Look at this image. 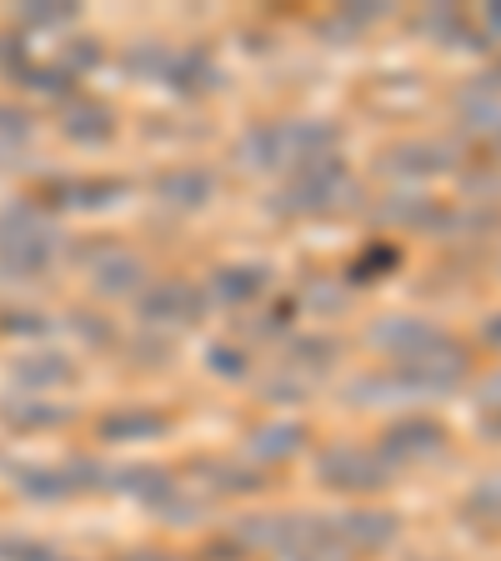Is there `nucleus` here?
Returning <instances> with one entry per match:
<instances>
[{"instance_id":"nucleus-1","label":"nucleus","mask_w":501,"mask_h":561,"mask_svg":"<svg viewBox=\"0 0 501 561\" xmlns=\"http://www.w3.org/2000/svg\"><path fill=\"white\" fill-rule=\"evenodd\" d=\"M337 146V130L327 126H257L246 136L241 151L261 165V171H286V165H316V156Z\"/></svg>"},{"instance_id":"nucleus-2","label":"nucleus","mask_w":501,"mask_h":561,"mask_svg":"<svg viewBox=\"0 0 501 561\" xmlns=\"http://www.w3.org/2000/svg\"><path fill=\"white\" fill-rule=\"evenodd\" d=\"M201 311H206V301H201V291L186 286V280H166V286H156L140 301V316L156 321V327H191V321H201Z\"/></svg>"},{"instance_id":"nucleus-3","label":"nucleus","mask_w":501,"mask_h":561,"mask_svg":"<svg viewBox=\"0 0 501 561\" xmlns=\"http://www.w3.org/2000/svg\"><path fill=\"white\" fill-rule=\"evenodd\" d=\"M321 477H327L331 486H341V491H376L386 481V467H382V456L341 446V451L321 456Z\"/></svg>"},{"instance_id":"nucleus-4","label":"nucleus","mask_w":501,"mask_h":561,"mask_svg":"<svg viewBox=\"0 0 501 561\" xmlns=\"http://www.w3.org/2000/svg\"><path fill=\"white\" fill-rule=\"evenodd\" d=\"M442 442H446V432L436 426V421L407 416V421H397V426L386 432L382 456H391V461H417V456H432Z\"/></svg>"},{"instance_id":"nucleus-5","label":"nucleus","mask_w":501,"mask_h":561,"mask_svg":"<svg viewBox=\"0 0 501 561\" xmlns=\"http://www.w3.org/2000/svg\"><path fill=\"white\" fill-rule=\"evenodd\" d=\"M161 201L166 206H186V210H196V206H206V196H210V175L206 171H171V175H161Z\"/></svg>"},{"instance_id":"nucleus-6","label":"nucleus","mask_w":501,"mask_h":561,"mask_svg":"<svg viewBox=\"0 0 501 561\" xmlns=\"http://www.w3.org/2000/svg\"><path fill=\"white\" fill-rule=\"evenodd\" d=\"M266 286V266H226L216 271V296L221 301H251Z\"/></svg>"},{"instance_id":"nucleus-7","label":"nucleus","mask_w":501,"mask_h":561,"mask_svg":"<svg viewBox=\"0 0 501 561\" xmlns=\"http://www.w3.org/2000/svg\"><path fill=\"white\" fill-rule=\"evenodd\" d=\"M175 91H210L216 85V66H210L206 50H186V56L171 66Z\"/></svg>"},{"instance_id":"nucleus-8","label":"nucleus","mask_w":501,"mask_h":561,"mask_svg":"<svg viewBox=\"0 0 501 561\" xmlns=\"http://www.w3.org/2000/svg\"><path fill=\"white\" fill-rule=\"evenodd\" d=\"M296 446H301V426H266V432H257L251 451H257L261 461H281V456H292Z\"/></svg>"},{"instance_id":"nucleus-9","label":"nucleus","mask_w":501,"mask_h":561,"mask_svg":"<svg viewBox=\"0 0 501 561\" xmlns=\"http://www.w3.org/2000/svg\"><path fill=\"white\" fill-rule=\"evenodd\" d=\"M105 432H140V436H161L166 432V416H126V421H105Z\"/></svg>"},{"instance_id":"nucleus-10","label":"nucleus","mask_w":501,"mask_h":561,"mask_svg":"<svg viewBox=\"0 0 501 561\" xmlns=\"http://www.w3.org/2000/svg\"><path fill=\"white\" fill-rule=\"evenodd\" d=\"M467 506H471V512H491V516H501V477L471 491V502H467Z\"/></svg>"},{"instance_id":"nucleus-11","label":"nucleus","mask_w":501,"mask_h":561,"mask_svg":"<svg viewBox=\"0 0 501 561\" xmlns=\"http://www.w3.org/2000/svg\"><path fill=\"white\" fill-rule=\"evenodd\" d=\"M487 341H497V346H501V316H497V321H491V327H487Z\"/></svg>"},{"instance_id":"nucleus-12","label":"nucleus","mask_w":501,"mask_h":561,"mask_svg":"<svg viewBox=\"0 0 501 561\" xmlns=\"http://www.w3.org/2000/svg\"><path fill=\"white\" fill-rule=\"evenodd\" d=\"M491 391H501V376H497V381H491Z\"/></svg>"}]
</instances>
